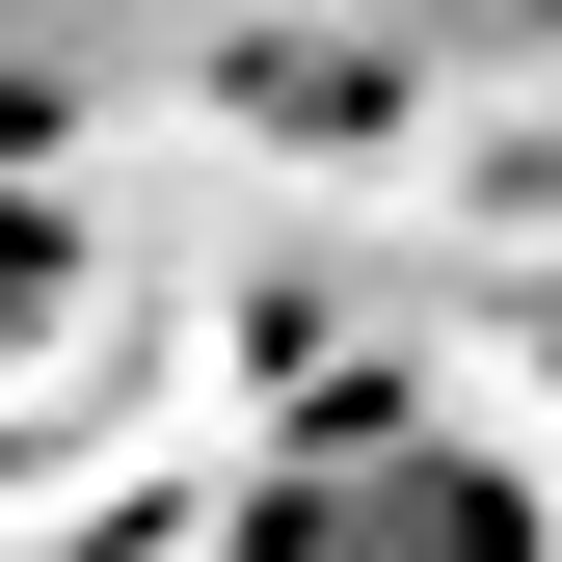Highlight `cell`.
Masks as SVG:
<instances>
[{
  "mask_svg": "<svg viewBox=\"0 0 562 562\" xmlns=\"http://www.w3.org/2000/svg\"><path fill=\"white\" fill-rule=\"evenodd\" d=\"M0 268H27V241H0Z\"/></svg>",
  "mask_w": 562,
  "mask_h": 562,
  "instance_id": "obj_1",
  "label": "cell"
}]
</instances>
